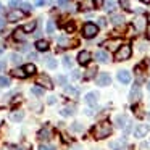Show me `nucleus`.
I'll list each match as a JSON object with an SVG mask.
<instances>
[{
    "label": "nucleus",
    "instance_id": "1",
    "mask_svg": "<svg viewBox=\"0 0 150 150\" xmlns=\"http://www.w3.org/2000/svg\"><path fill=\"white\" fill-rule=\"evenodd\" d=\"M111 134V124L108 121H102L94 127V136L95 139H107Z\"/></svg>",
    "mask_w": 150,
    "mask_h": 150
},
{
    "label": "nucleus",
    "instance_id": "2",
    "mask_svg": "<svg viewBox=\"0 0 150 150\" xmlns=\"http://www.w3.org/2000/svg\"><path fill=\"white\" fill-rule=\"evenodd\" d=\"M131 53H132L131 45L129 44H124V45H121L120 49L116 50V53H115V60H116V62H124V60H127L131 57Z\"/></svg>",
    "mask_w": 150,
    "mask_h": 150
},
{
    "label": "nucleus",
    "instance_id": "3",
    "mask_svg": "<svg viewBox=\"0 0 150 150\" xmlns=\"http://www.w3.org/2000/svg\"><path fill=\"white\" fill-rule=\"evenodd\" d=\"M98 34V26L94 23H86L84 26H82V36L86 37V39H92V37H95Z\"/></svg>",
    "mask_w": 150,
    "mask_h": 150
},
{
    "label": "nucleus",
    "instance_id": "4",
    "mask_svg": "<svg viewBox=\"0 0 150 150\" xmlns=\"http://www.w3.org/2000/svg\"><path fill=\"white\" fill-rule=\"evenodd\" d=\"M132 26L137 33H144L147 29V18L145 16H136L132 21Z\"/></svg>",
    "mask_w": 150,
    "mask_h": 150
},
{
    "label": "nucleus",
    "instance_id": "5",
    "mask_svg": "<svg viewBox=\"0 0 150 150\" xmlns=\"http://www.w3.org/2000/svg\"><path fill=\"white\" fill-rule=\"evenodd\" d=\"M36 82L39 86H42V87H45V89H53V82L50 81V78L47 74H39L36 78Z\"/></svg>",
    "mask_w": 150,
    "mask_h": 150
},
{
    "label": "nucleus",
    "instance_id": "6",
    "mask_svg": "<svg viewBox=\"0 0 150 150\" xmlns=\"http://www.w3.org/2000/svg\"><path fill=\"white\" fill-rule=\"evenodd\" d=\"M24 16V11L23 10H11V11H8V15H7V21L8 23H15V21H20L21 18Z\"/></svg>",
    "mask_w": 150,
    "mask_h": 150
},
{
    "label": "nucleus",
    "instance_id": "7",
    "mask_svg": "<svg viewBox=\"0 0 150 150\" xmlns=\"http://www.w3.org/2000/svg\"><path fill=\"white\" fill-rule=\"evenodd\" d=\"M129 98H131V102H137L140 98V86H139V82H136V84L132 86V89H131V94H129Z\"/></svg>",
    "mask_w": 150,
    "mask_h": 150
},
{
    "label": "nucleus",
    "instance_id": "8",
    "mask_svg": "<svg viewBox=\"0 0 150 150\" xmlns=\"http://www.w3.org/2000/svg\"><path fill=\"white\" fill-rule=\"evenodd\" d=\"M149 131H150L149 124H137V127L134 129V136L136 137H144Z\"/></svg>",
    "mask_w": 150,
    "mask_h": 150
},
{
    "label": "nucleus",
    "instance_id": "9",
    "mask_svg": "<svg viewBox=\"0 0 150 150\" xmlns=\"http://www.w3.org/2000/svg\"><path fill=\"white\" fill-rule=\"evenodd\" d=\"M95 79H97V84L98 86H110V82H111V78H110L108 73H100Z\"/></svg>",
    "mask_w": 150,
    "mask_h": 150
},
{
    "label": "nucleus",
    "instance_id": "10",
    "mask_svg": "<svg viewBox=\"0 0 150 150\" xmlns=\"http://www.w3.org/2000/svg\"><path fill=\"white\" fill-rule=\"evenodd\" d=\"M118 81H120L121 84H129L131 82V73L126 71V69L118 71Z\"/></svg>",
    "mask_w": 150,
    "mask_h": 150
},
{
    "label": "nucleus",
    "instance_id": "11",
    "mask_svg": "<svg viewBox=\"0 0 150 150\" xmlns=\"http://www.w3.org/2000/svg\"><path fill=\"white\" fill-rule=\"evenodd\" d=\"M91 58H92V55L87 52V50H82V52H79V55H78L79 65H87V63L91 62Z\"/></svg>",
    "mask_w": 150,
    "mask_h": 150
},
{
    "label": "nucleus",
    "instance_id": "12",
    "mask_svg": "<svg viewBox=\"0 0 150 150\" xmlns=\"http://www.w3.org/2000/svg\"><path fill=\"white\" fill-rule=\"evenodd\" d=\"M98 102V94L97 92H89V94H86V103L91 105V107H95Z\"/></svg>",
    "mask_w": 150,
    "mask_h": 150
},
{
    "label": "nucleus",
    "instance_id": "13",
    "mask_svg": "<svg viewBox=\"0 0 150 150\" xmlns=\"http://www.w3.org/2000/svg\"><path fill=\"white\" fill-rule=\"evenodd\" d=\"M102 45L108 50H115L116 47H121V39H111V40H105Z\"/></svg>",
    "mask_w": 150,
    "mask_h": 150
},
{
    "label": "nucleus",
    "instance_id": "14",
    "mask_svg": "<svg viewBox=\"0 0 150 150\" xmlns=\"http://www.w3.org/2000/svg\"><path fill=\"white\" fill-rule=\"evenodd\" d=\"M95 58H97V62H100V63H108L110 62V55H108L105 50H98V52L95 53Z\"/></svg>",
    "mask_w": 150,
    "mask_h": 150
},
{
    "label": "nucleus",
    "instance_id": "15",
    "mask_svg": "<svg viewBox=\"0 0 150 150\" xmlns=\"http://www.w3.org/2000/svg\"><path fill=\"white\" fill-rule=\"evenodd\" d=\"M37 137H39L40 140H49L50 137H52V131H50L49 127H42V129L39 131V134H37Z\"/></svg>",
    "mask_w": 150,
    "mask_h": 150
},
{
    "label": "nucleus",
    "instance_id": "16",
    "mask_svg": "<svg viewBox=\"0 0 150 150\" xmlns=\"http://www.w3.org/2000/svg\"><path fill=\"white\" fill-rule=\"evenodd\" d=\"M116 126L118 127H124V126H127V124H131L129 123V118L126 116V115H120V116H116Z\"/></svg>",
    "mask_w": 150,
    "mask_h": 150
},
{
    "label": "nucleus",
    "instance_id": "17",
    "mask_svg": "<svg viewBox=\"0 0 150 150\" xmlns=\"http://www.w3.org/2000/svg\"><path fill=\"white\" fill-rule=\"evenodd\" d=\"M124 136H123V139L121 140H113V142L110 144V149L111 150H124Z\"/></svg>",
    "mask_w": 150,
    "mask_h": 150
},
{
    "label": "nucleus",
    "instance_id": "18",
    "mask_svg": "<svg viewBox=\"0 0 150 150\" xmlns=\"http://www.w3.org/2000/svg\"><path fill=\"white\" fill-rule=\"evenodd\" d=\"M13 37H15V40H24L26 39V31H24L23 28H18L13 33Z\"/></svg>",
    "mask_w": 150,
    "mask_h": 150
},
{
    "label": "nucleus",
    "instance_id": "19",
    "mask_svg": "<svg viewBox=\"0 0 150 150\" xmlns=\"http://www.w3.org/2000/svg\"><path fill=\"white\" fill-rule=\"evenodd\" d=\"M36 49L39 50V52H45V50H49V42L47 40H37L36 42Z\"/></svg>",
    "mask_w": 150,
    "mask_h": 150
},
{
    "label": "nucleus",
    "instance_id": "20",
    "mask_svg": "<svg viewBox=\"0 0 150 150\" xmlns=\"http://www.w3.org/2000/svg\"><path fill=\"white\" fill-rule=\"evenodd\" d=\"M65 92L68 95H71V97H78V95H79V89L71 87V86H65Z\"/></svg>",
    "mask_w": 150,
    "mask_h": 150
},
{
    "label": "nucleus",
    "instance_id": "21",
    "mask_svg": "<svg viewBox=\"0 0 150 150\" xmlns=\"http://www.w3.org/2000/svg\"><path fill=\"white\" fill-rule=\"evenodd\" d=\"M10 150H31V144L23 142L21 145H10Z\"/></svg>",
    "mask_w": 150,
    "mask_h": 150
},
{
    "label": "nucleus",
    "instance_id": "22",
    "mask_svg": "<svg viewBox=\"0 0 150 150\" xmlns=\"http://www.w3.org/2000/svg\"><path fill=\"white\" fill-rule=\"evenodd\" d=\"M11 74L15 76V78H20V79H24L26 78V71H24V68L21 69V68H16V69H13V71H11Z\"/></svg>",
    "mask_w": 150,
    "mask_h": 150
},
{
    "label": "nucleus",
    "instance_id": "23",
    "mask_svg": "<svg viewBox=\"0 0 150 150\" xmlns=\"http://www.w3.org/2000/svg\"><path fill=\"white\" fill-rule=\"evenodd\" d=\"M57 42H58L60 47H71V45H76V42L71 44L68 39H66V37H58V40H57Z\"/></svg>",
    "mask_w": 150,
    "mask_h": 150
},
{
    "label": "nucleus",
    "instance_id": "24",
    "mask_svg": "<svg viewBox=\"0 0 150 150\" xmlns=\"http://www.w3.org/2000/svg\"><path fill=\"white\" fill-rule=\"evenodd\" d=\"M24 71H26V74L28 76H31V74H36V65H33V63H28L26 66H24Z\"/></svg>",
    "mask_w": 150,
    "mask_h": 150
},
{
    "label": "nucleus",
    "instance_id": "25",
    "mask_svg": "<svg viewBox=\"0 0 150 150\" xmlns=\"http://www.w3.org/2000/svg\"><path fill=\"white\" fill-rule=\"evenodd\" d=\"M10 118L13 121H21L24 118V113H23V111H13V113L10 115Z\"/></svg>",
    "mask_w": 150,
    "mask_h": 150
},
{
    "label": "nucleus",
    "instance_id": "26",
    "mask_svg": "<svg viewBox=\"0 0 150 150\" xmlns=\"http://www.w3.org/2000/svg\"><path fill=\"white\" fill-rule=\"evenodd\" d=\"M95 73H97V68H95V66H91V68H89L87 71H86L84 78H86V79H92V78L95 76Z\"/></svg>",
    "mask_w": 150,
    "mask_h": 150
},
{
    "label": "nucleus",
    "instance_id": "27",
    "mask_svg": "<svg viewBox=\"0 0 150 150\" xmlns=\"http://www.w3.org/2000/svg\"><path fill=\"white\" fill-rule=\"evenodd\" d=\"M36 26H37V23H36V21H31V23L24 24V26H23V29L26 31V33H33V31L36 29Z\"/></svg>",
    "mask_w": 150,
    "mask_h": 150
},
{
    "label": "nucleus",
    "instance_id": "28",
    "mask_svg": "<svg viewBox=\"0 0 150 150\" xmlns=\"http://www.w3.org/2000/svg\"><path fill=\"white\" fill-rule=\"evenodd\" d=\"M116 8V4H115L113 0H105V10L107 11H113Z\"/></svg>",
    "mask_w": 150,
    "mask_h": 150
},
{
    "label": "nucleus",
    "instance_id": "29",
    "mask_svg": "<svg viewBox=\"0 0 150 150\" xmlns=\"http://www.w3.org/2000/svg\"><path fill=\"white\" fill-rule=\"evenodd\" d=\"M124 21V16H121V15H113L111 16V23L113 24H121Z\"/></svg>",
    "mask_w": 150,
    "mask_h": 150
},
{
    "label": "nucleus",
    "instance_id": "30",
    "mask_svg": "<svg viewBox=\"0 0 150 150\" xmlns=\"http://www.w3.org/2000/svg\"><path fill=\"white\" fill-rule=\"evenodd\" d=\"M31 94L36 95V97H42V95H44V89L42 87H33V89H31Z\"/></svg>",
    "mask_w": 150,
    "mask_h": 150
},
{
    "label": "nucleus",
    "instance_id": "31",
    "mask_svg": "<svg viewBox=\"0 0 150 150\" xmlns=\"http://www.w3.org/2000/svg\"><path fill=\"white\" fill-rule=\"evenodd\" d=\"M45 65L49 66V68H52V69L57 68V62L52 58V57H47V58H45Z\"/></svg>",
    "mask_w": 150,
    "mask_h": 150
},
{
    "label": "nucleus",
    "instance_id": "32",
    "mask_svg": "<svg viewBox=\"0 0 150 150\" xmlns=\"http://www.w3.org/2000/svg\"><path fill=\"white\" fill-rule=\"evenodd\" d=\"M0 86H2V87L10 86V78H7V76H0Z\"/></svg>",
    "mask_w": 150,
    "mask_h": 150
},
{
    "label": "nucleus",
    "instance_id": "33",
    "mask_svg": "<svg viewBox=\"0 0 150 150\" xmlns=\"http://www.w3.org/2000/svg\"><path fill=\"white\" fill-rule=\"evenodd\" d=\"M73 113H74V108H63V110H62L63 116H71Z\"/></svg>",
    "mask_w": 150,
    "mask_h": 150
},
{
    "label": "nucleus",
    "instance_id": "34",
    "mask_svg": "<svg viewBox=\"0 0 150 150\" xmlns=\"http://www.w3.org/2000/svg\"><path fill=\"white\" fill-rule=\"evenodd\" d=\"M53 31H55V23H53V21H49V23H47V33L52 34Z\"/></svg>",
    "mask_w": 150,
    "mask_h": 150
},
{
    "label": "nucleus",
    "instance_id": "35",
    "mask_svg": "<svg viewBox=\"0 0 150 150\" xmlns=\"http://www.w3.org/2000/svg\"><path fill=\"white\" fill-rule=\"evenodd\" d=\"M120 5L124 8V10H131V5H129V0H120Z\"/></svg>",
    "mask_w": 150,
    "mask_h": 150
},
{
    "label": "nucleus",
    "instance_id": "36",
    "mask_svg": "<svg viewBox=\"0 0 150 150\" xmlns=\"http://www.w3.org/2000/svg\"><path fill=\"white\" fill-rule=\"evenodd\" d=\"M21 5H23L21 0H11L10 2V7H13V8H18V7H21Z\"/></svg>",
    "mask_w": 150,
    "mask_h": 150
},
{
    "label": "nucleus",
    "instance_id": "37",
    "mask_svg": "<svg viewBox=\"0 0 150 150\" xmlns=\"http://www.w3.org/2000/svg\"><path fill=\"white\" fill-rule=\"evenodd\" d=\"M10 58H11V62H13V63H16V65H18V63L21 62V57L18 55V53H13V55H11Z\"/></svg>",
    "mask_w": 150,
    "mask_h": 150
},
{
    "label": "nucleus",
    "instance_id": "38",
    "mask_svg": "<svg viewBox=\"0 0 150 150\" xmlns=\"http://www.w3.org/2000/svg\"><path fill=\"white\" fill-rule=\"evenodd\" d=\"M71 129L73 131H76V132H79V131H82V126H81V123H74L71 126Z\"/></svg>",
    "mask_w": 150,
    "mask_h": 150
},
{
    "label": "nucleus",
    "instance_id": "39",
    "mask_svg": "<svg viewBox=\"0 0 150 150\" xmlns=\"http://www.w3.org/2000/svg\"><path fill=\"white\" fill-rule=\"evenodd\" d=\"M63 65H65L66 68H71V58H69V57H65V58H63Z\"/></svg>",
    "mask_w": 150,
    "mask_h": 150
},
{
    "label": "nucleus",
    "instance_id": "40",
    "mask_svg": "<svg viewBox=\"0 0 150 150\" xmlns=\"http://www.w3.org/2000/svg\"><path fill=\"white\" fill-rule=\"evenodd\" d=\"M65 29H66V33H73V31H74V24L73 23H68L65 26Z\"/></svg>",
    "mask_w": 150,
    "mask_h": 150
},
{
    "label": "nucleus",
    "instance_id": "41",
    "mask_svg": "<svg viewBox=\"0 0 150 150\" xmlns=\"http://www.w3.org/2000/svg\"><path fill=\"white\" fill-rule=\"evenodd\" d=\"M21 8H23L24 13H29V11H31V5L29 4H23V5H21Z\"/></svg>",
    "mask_w": 150,
    "mask_h": 150
},
{
    "label": "nucleus",
    "instance_id": "42",
    "mask_svg": "<svg viewBox=\"0 0 150 150\" xmlns=\"http://www.w3.org/2000/svg\"><path fill=\"white\" fill-rule=\"evenodd\" d=\"M57 81H58V84L66 86V78H65V76H58V78H57Z\"/></svg>",
    "mask_w": 150,
    "mask_h": 150
},
{
    "label": "nucleus",
    "instance_id": "43",
    "mask_svg": "<svg viewBox=\"0 0 150 150\" xmlns=\"http://www.w3.org/2000/svg\"><path fill=\"white\" fill-rule=\"evenodd\" d=\"M66 4H68V0H58V5H60V7H66Z\"/></svg>",
    "mask_w": 150,
    "mask_h": 150
},
{
    "label": "nucleus",
    "instance_id": "44",
    "mask_svg": "<svg viewBox=\"0 0 150 150\" xmlns=\"http://www.w3.org/2000/svg\"><path fill=\"white\" fill-rule=\"evenodd\" d=\"M102 4H103V0H94V5H95V7H100Z\"/></svg>",
    "mask_w": 150,
    "mask_h": 150
},
{
    "label": "nucleus",
    "instance_id": "45",
    "mask_svg": "<svg viewBox=\"0 0 150 150\" xmlns=\"http://www.w3.org/2000/svg\"><path fill=\"white\" fill-rule=\"evenodd\" d=\"M40 150H53V147H50V145H42V147H40Z\"/></svg>",
    "mask_w": 150,
    "mask_h": 150
},
{
    "label": "nucleus",
    "instance_id": "46",
    "mask_svg": "<svg viewBox=\"0 0 150 150\" xmlns=\"http://www.w3.org/2000/svg\"><path fill=\"white\" fill-rule=\"evenodd\" d=\"M98 24H100V26H102V28H103V26H105V24H107V21H105V20H103V18H100V20H98Z\"/></svg>",
    "mask_w": 150,
    "mask_h": 150
},
{
    "label": "nucleus",
    "instance_id": "47",
    "mask_svg": "<svg viewBox=\"0 0 150 150\" xmlns=\"http://www.w3.org/2000/svg\"><path fill=\"white\" fill-rule=\"evenodd\" d=\"M44 4H45V0H36V5H39V7H42Z\"/></svg>",
    "mask_w": 150,
    "mask_h": 150
},
{
    "label": "nucleus",
    "instance_id": "48",
    "mask_svg": "<svg viewBox=\"0 0 150 150\" xmlns=\"http://www.w3.org/2000/svg\"><path fill=\"white\" fill-rule=\"evenodd\" d=\"M5 69V62H0V71H4Z\"/></svg>",
    "mask_w": 150,
    "mask_h": 150
},
{
    "label": "nucleus",
    "instance_id": "49",
    "mask_svg": "<svg viewBox=\"0 0 150 150\" xmlns=\"http://www.w3.org/2000/svg\"><path fill=\"white\" fill-rule=\"evenodd\" d=\"M5 26V20L4 18H0V28H4Z\"/></svg>",
    "mask_w": 150,
    "mask_h": 150
},
{
    "label": "nucleus",
    "instance_id": "50",
    "mask_svg": "<svg viewBox=\"0 0 150 150\" xmlns=\"http://www.w3.org/2000/svg\"><path fill=\"white\" fill-rule=\"evenodd\" d=\"M49 103H55V97H49Z\"/></svg>",
    "mask_w": 150,
    "mask_h": 150
},
{
    "label": "nucleus",
    "instance_id": "51",
    "mask_svg": "<svg viewBox=\"0 0 150 150\" xmlns=\"http://www.w3.org/2000/svg\"><path fill=\"white\" fill-rule=\"evenodd\" d=\"M29 58H34V60H36L37 55H36V53H29Z\"/></svg>",
    "mask_w": 150,
    "mask_h": 150
},
{
    "label": "nucleus",
    "instance_id": "52",
    "mask_svg": "<svg viewBox=\"0 0 150 150\" xmlns=\"http://www.w3.org/2000/svg\"><path fill=\"white\" fill-rule=\"evenodd\" d=\"M142 4H150V0H140Z\"/></svg>",
    "mask_w": 150,
    "mask_h": 150
},
{
    "label": "nucleus",
    "instance_id": "53",
    "mask_svg": "<svg viewBox=\"0 0 150 150\" xmlns=\"http://www.w3.org/2000/svg\"><path fill=\"white\" fill-rule=\"evenodd\" d=\"M2 11H4V7H2V5H0V13H2Z\"/></svg>",
    "mask_w": 150,
    "mask_h": 150
},
{
    "label": "nucleus",
    "instance_id": "54",
    "mask_svg": "<svg viewBox=\"0 0 150 150\" xmlns=\"http://www.w3.org/2000/svg\"><path fill=\"white\" fill-rule=\"evenodd\" d=\"M147 89H149V92H150V82H149V84H147Z\"/></svg>",
    "mask_w": 150,
    "mask_h": 150
},
{
    "label": "nucleus",
    "instance_id": "55",
    "mask_svg": "<svg viewBox=\"0 0 150 150\" xmlns=\"http://www.w3.org/2000/svg\"><path fill=\"white\" fill-rule=\"evenodd\" d=\"M149 39H150V28H149Z\"/></svg>",
    "mask_w": 150,
    "mask_h": 150
},
{
    "label": "nucleus",
    "instance_id": "56",
    "mask_svg": "<svg viewBox=\"0 0 150 150\" xmlns=\"http://www.w3.org/2000/svg\"><path fill=\"white\" fill-rule=\"evenodd\" d=\"M0 55H2V49H0Z\"/></svg>",
    "mask_w": 150,
    "mask_h": 150
},
{
    "label": "nucleus",
    "instance_id": "57",
    "mask_svg": "<svg viewBox=\"0 0 150 150\" xmlns=\"http://www.w3.org/2000/svg\"><path fill=\"white\" fill-rule=\"evenodd\" d=\"M147 20H149V21H150V16H149V18H147Z\"/></svg>",
    "mask_w": 150,
    "mask_h": 150
}]
</instances>
